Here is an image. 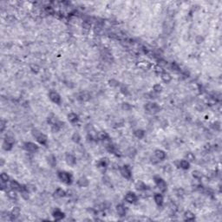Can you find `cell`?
<instances>
[{
	"instance_id": "obj_36",
	"label": "cell",
	"mask_w": 222,
	"mask_h": 222,
	"mask_svg": "<svg viewBox=\"0 0 222 222\" xmlns=\"http://www.w3.org/2000/svg\"><path fill=\"white\" fill-rule=\"evenodd\" d=\"M107 150L109 151V153H112V154H114V153L116 151V148H115V146L113 145V144H109V145L106 147Z\"/></svg>"
},
{
	"instance_id": "obj_40",
	"label": "cell",
	"mask_w": 222,
	"mask_h": 222,
	"mask_svg": "<svg viewBox=\"0 0 222 222\" xmlns=\"http://www.w3.org/2000/svg\"><path fill=\"white\" fill-rule=\"evenodd\" d=\"M45 12L47 13V14H53L54 13V9L52 6H46L44 9Z\"/></svg>"
},
{
	"instance_id": "obj_45",
	"label": "cell",
	"mask_w": 222,
	"mask_h": 222,
	"mask_svg": "<svg viewBox=\"0 0 222 222\" xmlns=\"http://www.w3.org/2000/svg\"><path fill=\"white\" fill-rule=\"evenodd\" d=\"M213 128H214L215 130H219L220 129V123L219 122H215L214 124H213Z\"/></svg>"
},
{
	"instance_id": "obj_3",
	"label": "cell",
	"mask_w": 222,
	"mask_h": 222,
	"mask_svg": "<svg viewBox=\"0 0 222 222\" xmlns=\"http://www.w3.org/2000/svg\"><path fill=\"white\" fill-rule=\"evenodd\" d=\"M145 109L150 114H156L161 110V107L155 102H148L145 105Z\"/></svg>"
},
{
	"instance_id": "obj_27",
	"label": "cell",
	"mask_w": 222,
	"mask_h": 222,
	"mask_svg": "<svg viewBox=\"0 0 222 222\" xmlns=\"http://www.w3.org/2000/svg\"><path fill=\"white\" fill-rule=\"evenodd\" d=\"M97 166L99 168H106L108 166V161L107 159H102L98 161Z\"/></svg>"
},
{
	"instance_id": "obj_18",
	"label": "cell",
	"mask_w": 222,
	"mask_h": 222,
	"mask_svg": "<svg viewBox=\"0 0 222 222\" xmlns=\"http://www.w3.org/2000/svg\"><path fill=\"white\" fill-rule=\"evenodd\" d=\"M138 67L141 69V70H148V69L151 68V64L148 61H142V62H140V63H138Z\"/></svg>"
},
{
	"instance_id": "obj_25",
	"label": "cell",
	"mask_w": 222,
	"mask_h": 222,
	"mask_svg": "<svg viewBox=\"0 0 222 222\" xmlns=\"http://www.w3.org/2000/svg\"><path fill=\"white\" fill-rule=\"evenodd\" d=\"M7 196L10 199H11V200H16L17 197V194L16 190L11 189V190H10V191H8L7 192Z\"/></svg>"
},
{
	"instance_id": "obj_31",
	"label": "cell",
	"mask_w": 222,
	"mask_h": 222,
	"mask_svg": "<svg viewBox=\"0 0 222 222\" xmlns=\"http://www.w3.org/2000/svg\"><path fill=\"white\" fill-rule=\"evenodd\" d=\"M192 175H193V177L194 178V179H196V180H200L201 178H202V176H203L202 173H201L200 171H198V170L194 171V172L192 173Z\"/></svg>"
},
{
	"instance_id": "obj_16",
	"label": "cell",
	"mask_w": 222,
	"mask_h": 222,
	"mask_svg": "<svg viewBox=\"0 0 222 222\" xmlns=\"http://www.w3.org/2000/svg\"><path fill=\"white\" fill-rule=\"evenodd\" d=\"M154 200L158 206H161L163 204V196L161 194H155L154 195Z\"/></svg>"
},
{
	"instance_id": "obj_28",
	"label": "cell",
	"mask_w": 222,
	"mask_h": 222,
	"mask_svg": "<svg viewBox=\"0 0 222 222\" xmlns=\"http://www.w3.org/2000/svg\"><path fill=\"white\" fill-rule=\"evenodd\" d=\"M13 147V143L10 142V141H4V142L3 143V148L6 151H10Z\"/></svg>"
},
{
	"instance_id": "obj_33",
	"label": "cell",
	"mask_w": 222,
	"mask_h": 222,
	"mask_svg": "<svg viewBox=\"0 0 222 222\" xmlns=\"http://www.w3.org/2000/svg\"><path fill=\"white\" fill-rule=\"evenodd\" d=\"M0 179H1L2 182H5L7 183L9 181V180H10V177H9V175H7V173H2L1 175H0Z\"/></svg>"
},
{
	"instance_id": "obj_22",
	"label": "cell",
	"mask_w": 222,
	"mask_h": 222,
	"mask_svg": "<svg viewBox=\"0 0 222 222\" xmlns=\"http://www.w3.org/2000/svg\"><path fill=\"white\" fill-rule=\"evenodd\" d=\"M184 219H186V220H194V219H195V215L192 212L187 211V212H185V214H184Z\"/></svg>"
},
{
	"instance_id": "obj_43",
	"label": "cell",
	"mask_w": 222,
	"mask_h": 222,
	"mask_svg": "<svg viewBox=\"0 0 222 222\" xmlns=\"http://www.w3.org/2000/svg\"><path fill=\"white\" fill-rule=\"evenodd\" d=\"M5 126H6V122L4 120H1V122H0V130H1V132H3L4 130Z\"/></svg>"
},
{
	"instance_id": "obj_17",
	"label": "cell",
	"mask_w": 222,
	"mask_h": 222,
	"mask_svg": "<svg viewBox=\"0 0 222 222\" xmlns=\"http://www.w3.org/2000/svg\"><path fill=\"white\" fill-rule=\"evenodd\" d=\"M77 185L81 187H85L89 186V180L85 177H82L77 180Z\"/></svg>"
},
{
	"instance_id": "obj_13",
	"label": "cell",
	"mask_w": 222,
	"mask_h": 222,
	"mask_svg": "<svg viewBox=\"0 0 222 222\" xmlns=\"http://www.w3.org/2000/svg\"><path fill=\"white\" fill-rule=\"evenodd\" d=\"M52 215H53L54 219H56V220H61V219L64 217V214L59 209L55 210V211L53 212V214H52Z\"/></svg>"
},
{
	"instance_id": "obj_37",
	"label": "cell",
	"mask_w": 222,
	"mask_h": 222,
	"mask_svg": "<svg viewBox=\"0 0 222 222\" xmlns=\"http://www.w3.org/2000/svg\"><path fill=\"white\" fill-rule=\"evenodd\" d=\"M154 70H155V73H157V74H160V73H161V74H162V73H163V68H162L161 66L158 65V64L155 66Z\"/></svg>"
},
{
	"instance_id": "obj_2",
	"label": "cell",
	"mask_w": 222,
	"mask_h": 222,
	"mask_svg": "<svg viewBox=\"0 0 222 222\" xmlns=\"http://www.w3.org/2000/svg\"><path fill=\"white\" fill-rule=\"evenodd\" d=\"M58 178L62 182L65 183V184H70L72 182L71 175L68 172H65V171H59Z\"/></svg>"
},
{
	"instance_id": "obj_9",
	"label": "cell",
	"mask_w": 222,
	"mask_h": 222,
	"mask_svg": "<svg viewBox=\"0 0 222 222\" xmlns=\"http://www.w3.org/2000/svg\"><path fill=\"white\" fill-rule=\"evenodd\" d=\"M21 214V210H20L19 207H13V209L11 210V212L10 213V218L11 219H15L16 218H17L18 216Z\"/></svg>"
},
{
	"instance_id": "obj_6",
	"label": "cell",
	"mask_w": 222,
	"mask_h": 222,
	"mask_svg": "<svg viewBox=\"0 0 222 222\" xmlns=\"http://www.w3.org/2000/svg\"><path fill=\"white\" fill-rule=\"evenodd\" d=\"M49 97L54 103H56V104L61 103V96L57 92H56V91H50L49 94Z\"/></svg>"
},
{
	"instance_id": "obj_1",
	"label": "cell",
	"mask_w": 222,
	"mask_h": 222,
	"mask_svg": "<svg viewBox=\"0 0 222 222\" xmlns=\"http://www.w3.org/2000/svg\"><path fill=\"white\" fill-rule=\"evenodd\" d=\"M32 134H33V136L36 139V141H37L41 145H43V146L47 145L48 138L44 134H43V133H41L40 131H38V130H36V129H33Z\"/></svg>"
},
{
	"instance_id": "obj_20",
	"label": "cell",
	"mask_w": 222,
	"mask_h": 222,
	"mask_svg": "<svg viewBox=\"0 0 222 222\" xmlns=\"http://www.w3.org/2000/svg\"><path fill=\"white\" fill-rule=\"evenodd\" d=\"M161 77L162 81L164 82H166V83H169V82H171V80H172V76L170 75V74H168V73H167V72L162 73Z\"/></svg>"
},
{
	"instance_id": "obj_48",
	"label": "cell",
	"mask_w": 222,
	"mask_h": 222,
	"mask_svg": "<svg viewBox=\"0 0 222 222\" xmlns=\"http://www.w3.org/2000/svg\"><path fill=\"white\" fill-rule=\"evenodd\" d=\"M13 19H14V17H13V16H11V15H9V16L6 17V20H8L9 22L13 21Z\"/></svg>"
},
{
	"instance_id": "obj_46",
	"label": "cell",
	"mask_w": 222,
	"mask_h": 222,
	"mask_svg": "<svg viewBox=\"0 0 222 222\" xmlns=\"http://www.w3.org/2000/svg\"><path fill=\"white\" fill-rule=\"evenodd\" d=\"M203 40H204V38H203L201 36H198L197 37H196V39H195L196 43H202V42H203Z\"/></svg>"
},
{
	"instance_id": "obj_34",
	"label": "cell",
	"mask_w": 222,
	"mask_h": 222,
	"mask_svg": "<svg viewBox=\"0 0 222 222\" xmlns=\"http://www.w3.org/2000/svg\"><path fill=\"white\" fill-rule=\"evenodd\" d=\"M153 90H154L155 93H160L162 91V86L160 83H156L153 86Z\"/></svg>"
},
{
	"instance_id": "obj_29",
	"label": "cell",
	"mask_w": 222,
	"mask_h": 222,
	"mask_svg": "<svg viewBox=\"0 0 222 222\" xmlns=\"http://www.w3.org/2000/svg\"><path fill=\"white\" fill-rule=\"evenodd\" d=\"M136 187L137 190H139V191H142V190H146V188H147V186H146V185L144 184L143 182L138 181L136 183Z\"/></svg>"
},
{
	"instance_id": "obj_24",
	"label": "cell",
	"mask_w": 222,
	"mask_h": 222,
	"mask_svg": "<svg viewBox=\"0 0 222 222\" xmlns=\"http://www.w3.org/2000/svg\"><path fill=\"white\" fill-rule=\"evenodd\" d=\"M134 136L137 137L138 139H142L144 136H145V132H144V130L142 129H137L134 131Z\"/></svg>"
},
{
	"instance_id": "obj_47",
	"label": "cell",
	"mask_w": 222,
	"mask_h": 222,
	"mask_svg": "<svg viewBox=\"0 0 222 222\" xmlns=\"http://www.w3.org/2000/svg\"><path fill=\"white\" fill-rule=\"evenodd\" d=\"M103 182H104L106 185H109V183H110V181H109V178L107 177V176H105V177L103 178Z\"/></svg>"
},
{
	"instance_id": "obj_10",
	"label": "cell",
	"mask_w": 222,
	"mask_h": 222,
	"mask_svg": "<svg viewBox=\"0 0 222 222\" xmlns=\"http://www.w3.org/2000/svg\"><path fill=\"white\" fill-rule=\"evenodd\" d=\"M65 161L67 162V164L70 165V166H75V163H76V159H75V157L71 154H68L66 155Z\"/></svg>"
},
{
	"instance_id": "obj_21",
	"label": "cell",
	"mask_w": 222,
	"mask_h": 222,
	"mask_svg": "<svg viewBox=\"0 0 222 222\" xmlns=\"http://www.w3.org/2000/svg\"><path fill=\"white\" fill-rule=\"evenodd\" d=\"M47 160H48V163H49L50 166L55 167L56 165V157H55L53 155H49L48 158H47Z\"/></svg>"
},
{
	"instance_id": "obj_4",
	"label": "cell",
	"mask_w": 222,
	"mask_h": 222,
	"mask_svg": "<svg viewBox=\"0 0 222 222\" xmlns=\"http://www.w3.org/2000/svg\"><path fill=\"white\" fill-rule=\"evenodd\" d=\"M154 179H155V184H156V186H157L158 188L160 189V191H161L162 193L166 192V190H167V183H166V181H165L163 179H161V177H159V176H155Z\"/></svg>"
},
{
	"instance_id": "obj_19",
	"label": "cell",
	"mask_w": 222,
	"mask_h": 222,
	"mask_svg": "<svg viewBox=\"0 0 222 222\" xmlns=\"http://www.w3.org/2000/svg\"><path fill=\"white\" fill-rule=\"evenodd\" d=\"M179 167L184 170H187L190 168V162L187 161V160H181L179 161Z\"/></svg>"
},
{
	"instance_id": "obj_14",
	"label": "cell",
	"mask_w": 222,
	"mask_h": 222,
	"mask_svg": "<svg viewBox=\"0 0 222 222\" xmlns=\"http://www.w3.org/2000/svg\"><path fill=\"white\" fill-rule=\"evenodd\" d=\"M116 212H117L119 216H121V217L125 216L126 215V207L122 204H119V205L116 206Z\"/></svg>"
},
{
	"instance_id": "obj_15",
	"label": "cell",
	"mask_w": 222,
	"mask_h": 222,
	"mask_svg": "<svg viewBox=\"0 0 222 222\" xmlns=\"http://www.w3.org/2000/svg\"><path fill=\"white\" fill-rule=\"evenodd\" d=\"M96 136H97V138L99 139V140H101V141H107V140H109V134H108L107 132H105V131H100L96 134Z\"/></svg>"
},
{
	"instance_id": "obj_12",
	"label": "cell",
	"mask_w": 222,
	"mask_h": 222,
	"mask_svg": "<svg viewBox=\"0 0 222 222\" xmlns=\"http://www.w3.org/2000/svg\"><path fill=\"white\" fill-rule=\"evenodd\" d=\"M11 187L12 189L16 190V191H19L21 192L23 188H24V186H22V185H20L19 183H18L17 180H11Z\"/></svg>"
},
{
	"instance_id": "obj_41",
	"label": "cell",
	"mask_w": 222,
	"mask_h": 222,
	"mask_svg": "<svg viewBox=\"0 0 222 222\" xmlns=\"http://www.w3.org/2000/svg\"><path fill=\"white\" fill-rule=\"evenodd\" d=\"M109 85L112 86V87H117L119 85V82L116 81L115 79H111L109 80Z\"/></svg>"
},
{
	"instance_id": "obj_38",
	"label": "cell",
	"mask_w": 222,
	"mask_h": 222,
	"mask_svg": "<svg viewBox=\"0 0 222 222\" xmlns=\"http://www.w3.org/2000/svg\"><path fill=\"white\" fill-rule=\"evenodd\" d=\"M122 108L123 110H125V111H129L132 109L131 105H130L129 103H128V102H124V103H122Z\"/></svg>"
},
{
	"instance_id": "obj_8",
	"label": "cell",
	"mask_w": 222,
	"mask_h": 222,
	"mask_svg": "<svg viewBox=\"0 0 222 222\" xmlns=\"http://www.w3.org/2000/svg\"><path fill=\"white\" fill-rule=\"evenodd\" d=\"M125 200L129 203H134L136 201H137V196L134 193H132V192H129L127 194L125 195Z\"/></svg>"
},
{
	"instance_id": "obj_44",
	"label": "cell",
	"mask_w": 222,
	"mask_h": 222,
	"mask_svg": "<svg viewBox=\"0 0 222 222\" xmlns=\"http://www.w3.org/2000/svg\"><path fill=\"white\" fill-rule=\"evenodd\" d=\"M136 151L134 150V148H129V150H128V155H129L130 157H133L134 155H136Z\"/></svg>"
},
{
	"instance_id": "obj_23",
	"label": "cell",
	"mask_w": 222,
	"mask_h": 222,
	"mask_svg": "<svg viewBox=\"0 0 222 222\" xmlns=\"http://www.w3.org/2000/svg\"><path fill=\"white\" fill-rule=\"evenodd\" d=\"M68 119H69V121H70V122L75 123V122H76L77 121H78V115H77L76 114H75V113H70L68 115Z\"/></svg>"
},
{
	"instance_id": "obj_39",
	"label": "cell",
	"mask_w": 222,
	"mask_h": 222,
	"mask_svg": "<svg viewBox=\"0 0 222 222\" xmlns=\"http://www.w3.org/2000/svg\"><path fill=\"white\" fill-rule=\"evenodd\" d=\"M31 71L34 72V73H37V72H39L40 68H39V66L36 65V64H31Z\"/></svg>"
},
{
	"instance_id": "obj_49",
	"label": "cell",
	"mask_w": 222,
	"mask_h": 222,
	"mask_svg": "<svg viewBox=\"0 0 222 222\" xmlns=\"http://www.w3.org/2000/svg\"><path fill=\"white\" fill-rule=\"evenodd\" d=\"M121 90H122V93H124V94H126V93L128 92V89L126 88V87H124V86H123L122 88L121 89Z\"/></svg>"
},
{
	"instance_id": "obj_42",
	"label": "cell",
	"mask_w": 222,
	"mask_h": 222,
	"mask_svg": "<svg viewBox=\"0 0 222 222\" xmlns=\"http://www.w3.org/2000/svg\"><path fill=\"white\" fill-rule=\"evenodd\" d=\"M175 192L176 195L179 196V197H180V196H183V194H184V190H183L182 188H177Z\"/></svg>"
},
{
	"instance_id": "obj_11",
	"label": "cell",
	"mask_w": 222,
	"mask_h": 222,
	"mask_svg": "<svg viewBox=\"0 0 222 222\" xmlns=\"http://www.w3.org/2000/svg\"><path fill=\"white\" fill-rule=\"evenodd\" d=\"M155 157L157 158L159 161H163V160L166 159V153L164 152L163 150H161V149H156L155 151Z\"/></svg>"
},
{
	"instance_id": "obj_32",
	"label": "cell",
	"mask_w": 222,
	"mask_h": 222,
	"mask_svg": "<svg viewBox=\"0 0 222 222\" xmlns=\"http://www.w3.org/2000/svg\"><path fill=\"white\" fill-rule=\"evenodd\" d=\"M186 160L188 162H193V161H194V160H195V156H194V155L193 154V153L189 152L186 155Z\"/></svg>"
},
{
	"instance_id": "obj_26",
	"label": "cell",
	"mask_w": 222,
	"mask_h": 222,
	"mask_svg": "<svg viewBox=\"0 0 222 222\" xmlns=\"http://www.w3.org/2000/svg\"><path fill=\"white\" fill-rule=\"evenodd\" d=\"M55 194H56L57 197H60V198L64 197L65 194H66V192L63 188H61V187H58V188L55 191Z\"/></svg>"
},
{
	"instance_id": "obj_30",
	"label": "cell",
	"mask_w": 222,
	"mask_h": 222,
	"mask_svg": "<svg viewBox=\"0 0 222 222\" xmlns=\"http://www.w3.org/2000/svg\"><path fill=\"white\" fill-rule=\"evenodd\" d=\"M91 26H92V24H91V23L90 21H88V20H85V21L82 22V27L83 28L84 30H87V31H89V30L91 29Z\"/></svg>"
},
{
	"instance_id": "obj_7",
	"label": "cell",
	"mask_w": 222,
	"mask_h": 222,
	"mask_svg": "<svg viewBox=\"0 0 222 222\" xmlns=\"http://www.w3.org/2000/svg\"><path fill=\"white\" fill-rule=\"evenodd\" d=\"M24 146L25 149L28 151V152H31V153H35L38 150V146L35 143L31 142V141H29V142H25L24 144Z\"/></svg>"
},
{
	"instance_id": "obj_5",
	"label": "cell",
	"mask_w": 222,
	"mask_h": 222,
	"mask_svg": "<svg viewBox=\"0 0 222 222\" xmlns=\"http://www.w3.org/2000/svg\"><path fill=\"white\" fill-rule=\"evenodd\" d=\"M120 172L123 177L127 180H129L130 178L132 177V172H131V170H130V168H129V166H122V168H120Z\"/></svg>"
},
{
	"instance_id": "obj_35",
	"label": "cell",
	"mask_w": 222,
	"mask_h": 222,
	"mask_svg": "<svg viewBox=\"0 0 222 222\" xmlns=\"http://www.w3.org/2000/svg\"><path fill=\"white\" fill-rule=\"evenodd\" d=\"M72 141L75 143H78L80 141H81V136L78 133H75L72 136Z\"/></svg>"
}]
</instances>
